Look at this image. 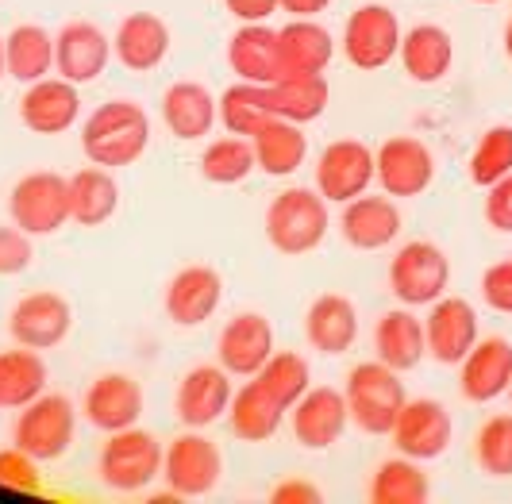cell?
Wrapping results in <instances>:
<instances>
[{
	"instance_id": "6da1fadb",
	"label": "cell",
	"mask_w": 512,
	"mask_h": 504,
	"mask_svg": "<svg viewBox=\"0 0 512 504\" xmlns=\"http://www.w3.org/2000/svg\"><path fill=\"white\" fill-rule=\"evenodd\" d=\"M151 147V116L135 101H104L81 127V151L89 162L124 170L135 166Z\"/></svg>"
},
{
	"instance_id": "7a4b0ae2",
	"label": "cell",
	"mask_w": 512,
	"mask_h": 504,
	"mask_svg": "<svg viewBox=\"0 0 512 504\" xmlns=\"http://www.w3.org/2000/svg\"><path fill=\"white\" fill-rule=\"evenodd\" d=\"M328 227H332V208L320 197V189L293 185L278 193L266 208V239L285 258L316 251L328 239Z\"/></svg>"
},
{
	"instance_id": "3957f363",
	"label": "cell",
	"mask_w": 512,
	"mask_h": 504,
	"mask_svg": "<svg viewBox=\"0 0 512 504\" xmlns=\"http://www.w3.org/2000/svg\"><path fill=\"white\" fill-rule=\"evenodd\" d=\"M343 397H347V408H351V424L366 431V435H389L405 401H409L401 374L393 366H385L382 358L359 362L347 374Z\"/></svg>"
},
{
	"instance_id": "277c9868",
	"label": "cell",
	"mask_w": 512,
	"mask_h": 504,
	"mask_svg": "<svg viewBox=\"0 0 512 504\" xmlns=\"http://www.w3.org/2000/svg\"><path fill=\"white\" fill-rule=\"evenodd\" d=\"M77 439V408L62 393H43L20 408L12 424V443L39 462H58L66 458Z\"/></svg>"
},
{
	"instance_id": "5b68a950",
	"label": "cell",
	"mask_w": 512,
	"mask_h": 504,
	"mask_svg": "<svg viewBox=\"0 0 512 504\" xmlns=\"http://www.w3.org/2000/svg\"><path fill=\"white\" fill-rule=\"evenodd\" d=\"M162 454H166V447L139 424L112 431L108 443L101 447V458H97V474L116 493H139L151 481L162 478Z\"/></svg>"
},
{
	"instance_id": "8992f818",
	"label": "cell",
	"mask_w": 512,
	"mask_h": 504,
	"mask_svg": "<svg viewBox=\"0 0 512 504\" xmlns=\"http://www.w3.org/2000/svg\"><path fill=\"white\" fill-rule=\"evenodd\" d=\"M451 285V258L428 239H409L389 258V293L409 308L436 304Z\"/></svg>"
},
{
	"instance_id": "52a82bcc",
	"label": "cell",
	"mask_w": 512,
	"mask_h": 504,
	"mask_svg": "<svg viewBox=\"0 0 512 504\" xmlns=\"http://www.w3.org/2000/svg\"><path fill=\"white\" fill-rule=\"evenodd\" d=\"M8 216L31 239L54 235L58 227L70 224V177L54 174V170L24 174L8 193Z\"/></svg>"
},
{
	"instance_id": "ba28073f",
	"label": "cell",
	"mask_w": 512,
	"mask_h": 504,
	"mask_svg": "<svg viewBox=\"0 0 512 504\" xmlns=\"http://www.w3.org/2000/svg\"><path fill=\"white\" fill-rule=\"evenodd\" d=\"M401 39H405V31H401V20L393 8L362 4L343 24V58L362 74H374L397 58Z\"/></svg>"
},
{
	"instance_id": "9c48e42d",
	"label": "cell",
	"mask_w": 512,
	"mask_h": 504,
	"mask_svg": "<svg viewBox=\"0 0 512 504\" xmlns=\"http://www.w3.org/2000/svg\"><path fill=\"white\" fill-rule=\"evenodd\" d=\"M220 474H224V454L208 435H201V428L181 431L174 443H166L162 481L170 485L174 497H205L220 485Z\"/></svg>"
},
{
	"instance_id": "30bf717a",
	"label": "cell",
	"mask_w": 512,
	"mask_h": 504,
	"mask_svg": "<svg viewBox=\"0 0 512 504\" xmlns=\"http://www.w3.org/2000/svg\"><path fill=\"white\" fill-rule=\"evenodd\" d=\"M378 181L374 151L359 139H335L316 158V189L328 204H347Z\"/></svg>"
},
{
	"instance_id": "8fae6325",
	"label": "cell",
	"mask_w": 512,
	"mask_h": 504,
	"mask_svg": "<svg viewBox=\"0 0 512 504\" xmlns=\"http://www.w3.org/2000/svg\"><path fill=\"white\" fill-rule=\"evenodd\" d=\"M389 439H393L397 454H409L416 462H436L455 439V420H451L447 404L432 401V397H416V401H405Z\"/></svg>"
},
{
	"instance_id": "7c38bea8",
	"label": "cell",
	"mask_w": 512,
	"mask_h": 504,
	"mask_svg": "<svg viewBox=\"0 0 512 504\" xmlns=\"http://www.w3.org/2000/svg\"><path fill=\"white\" fill-rule=\"evenodd\" d=\"M70 328H74V308L54 289H39V293L20 297L12 316H8L12 343L31 347V351H51L58 343H66Z\"/></svg>"
},
{
	"instance_id": "4fadbf2b",
	"label": "cell",
	"mask_w": 512,
	"mask_h": 504,
	"mask_svg": "<svg viewBox=\"0 0 512 504\" xmlns=\"http://www.w3.org/2000/svg\"><path fill=\"white\" fill-rule=\"evenodd\" d=\"M378 162V185L382 193L405 201V197H420L428 193V185L436 181V154L428 151L424 139L416 135H393L374 151Z\"/></svg>"
},
{
	"instance_id": "5bb4252c",
	"label": "cell",
	"mask_w": 512,
	"mask_h": 504,
	"mask_svg": "<svg viewBox=\"0 0 512 504\" xmlns=\"http://www.w3.org/2000/svg\"><path fill=\"white\" fill-rule=\"evenodd\" d=\"M351 424L347 397L332 385H308V393L289 408V431L305 451H328Z\"/></svg>"
},
{
	"instance_id": "9a60e30c",
	"label": "cell",
	"mask_w": 512,
	"mask_h": 504,
	"mask_svg": "<svg viewBox=\"0 0 512 504\" xmlns=\"http://www.w3.org/2000/svg\"><path fill=\"white\" fill-rule=\"evenodd\" d=\"M231 397H235V385L231 374L216 362L205 366H193L178 385V397H174V412L185 428H212L220 420H228Z\"/></svg>"
},
{
	"instance_id": "2e32d148",
	"label": "cell",
	"mask_w": 512,
	"mask_h": 504,
	"mask_svg": "<svg viewBox=\"0 0 512 504\" xmlns=\"http://www.w3.org/2000/svg\"><path fill=\"white\" fill-rule=\"evenodd\" d=\"M424 335H428V354L439 366H459L462 358L474 351V343L482 339L474 304L466 297H447L443 293L436 304H428Z\"/></svg>"
},
{
	"instance_id": "e0dca14e",
	"label": "cell",
	"mask_w": 512,
	"mask_h": 504,
	"mask_svg": "<svg viewBox=\"0 0 512 504\" xmlns=\"http://www.w3.org/2000/svg\"><path fill=\"white\" fill-rule=\"evenodd\" d=\"M220 301H224V278H220V270H212L205 262L181 266L162 297L170 324H178V328H201L205 320L216 316Z\"/></svg>"
},
{
	"instance_id": "ac0fdd59",
	"label": "cell",
	"mask_w": 512,
	"mask_h": 504,
	"mask_svg": "<svg viewBox=\"0 0 512 504\" xmlns=\"http://www.w3.org/2000/svg\"><path fill=\"white\" fill-rule=\"evenodd\" d=\"M270 354H274V324L262 312L231 316L216 339V362L231 378H255Z\"/></svg>"
},
{
	"instance_id": "d6986e66",
	"label": "cell",
	"mask_w": 512,
	"mask_h": 504,
	"mask_svg": "<svg viewBox=\"0 0 512 504\" xmlns=\"http://www.w3.org/2000/svg\"><path fill=\"white\" fill-rule=\"evenodd\" d=\"M81 85L66 81V77H43L24 85L20 97V120L27 131L35 135H66L70 127L81 120Z\"/></svg>"
},
{
	"instance_id": "ffe728a7",
	"label": "cell",
	"mask_w": 512,
	"mask_h": 504,
	"mask_svg": "<svg viewBox=\"0 0 512 504\" xmlns=\"http://www.w3.org/2000/svg\"><path fill=\"white\" fill-rule=\"evenodd\" d=\"M112 62V39L89 20H74L54 35V70L74 81V85H93Z\"/></svg>"
},
{
	"instance_id": "44dd1931",
	"label": "cell",
	"mask_w": 512,
	"mask_h": 504,
	"mask_svg": "<svg viewBox=\"0 0 512 504\" xmlns=\"http://www.w3.org/2000/svg\"><path fill=\"white\" fill-rule=\"evenodd\" d=\"M81 416L104 435L135 428L143 420V385L131 374H101L85 389Z\"/></svg>"
},
{
	"instance_id": "7402d4cb",
	"label": "cell",
	"mask_w": 512,
	"mask_h": 504,
	"mask_svg": "<svg viewBox=\"0 0 512 504\" xmlns=\"http://www.w3.org/2000/svg\"><path fill=\"white\" fill-rule=\"evenodd\" d=\"M512 385V343L505 335L478 339L474 351L459 362V389L470 404H489L505 397Z\"/></svg>"
},
{
	"instance_id": "603a6c76",
	"label": "cell",
	"mask_w": 512,
	"mask_h": 504,
	"mask_svg": "<svg viewBox=\"0 0 512 504\" xmlns=\"http://www.w3.org/2000/svg\"><path fill=\"white\" fill-rule=\"evenodd\" d=\"M162 124L181 143H201L220 124V97L201 81H174L162 93Z\"/></svg>"
},
{
	"instance_id": "cb8c5ba5",
	"label": "cell",
	"mask_w": 512,
	"mask_h": 504,
	"mask_svg": "<svg viewBox=\"0 0 512 504\" xmlns=\"http://www.w3.org/2000/svg\"><path fill=\"white\" fill-rule=\"evenodd\" d=\"M401 208L397 201L382 193V197H370L362 193L355 201L343 204V216H339V235L355 247V251H385L389 243H397L401 235Z\"/></svg>"
},
{
	"instance_id": "d4e9b609",
	"label": "cell",
	"mask_w": 512,
	"mask_h": 504,
	"mask_svg": "<svg viewBox=\"0 0 512 504\" xmlns=\"http://www.w3.org/2000/svg\"><path fill=\"white\" fill-rule=\"evenodd\" d=\"M170 54V27L154 12H131L112 35V58L131 74H151Z\"/></svg>"
},
{
	"instance_id": "484cf974",
	"label": "cell",
	"mask_w": 512,
	"mask_h": 504,
	"mask_svg": "<svg viewBox=\"0 0 512 504\" xmlns=\"http://www.w3.org/2000/svg\"><path fill=\"white\" fill-rule=\"evenodd\" d=\"M335 58L332 31L320 20L293 16L285 27H278V62L285 74H328Z\"/></svg>"
},
{
	"instance_id": "4316f807",
	"label": "cell",
	"mask_w": 512,
	"mask_h": 504,
	"mask_svg": "<svg viewBox=\"0 0 512 504\" xmlns=\"http://www.w3.org/2000/svg\"><path fill=\"white\" fill-rule=\"evenodd\" d=\"M305 339L320 354H347L359 339V308L343 293H324L308 304Z\"/></svg>"
},
{
	"instance_id": "83f0119b",
	"label": "cell",
	"mask_w": 512,
	"mask_h": 504,
	"mask_svg": "<svg viewBox=\"0 0 512 504\" xmlns=\"http://www.w3.org/2000/svg\"><path fill=\"white\" fill-rule=\"evenodd\" d=\"M285 420H289V408L270 389H262L258 378H247L243 389H235L228 408V424L235 439H243V443H266V439H274L282 431Z\"/></svg>"
},
{
	"instance_id": "f1b7e54d",
	"label": "cell",
	"mask_w": 512,
	"mask_h": 504,
	"mask_svg": "<svg viewBox=\"0 0 512 504\" xmlns=\"http://www.w3.org/2000/svg\"><path fill=\"white\" fill-rule=\"evenodd\" d=\"M401 66L416 85H439L455 66V39L439 24H416L401 39Z\"/></svg>"
},
{
	"instance_id": "f546056e",
	"label": "cell",
	"mask_w": 512,
	"mask_h": 504,
	"mask_svg": "<svg viewBox=\"0 0 512 504\" xmlns=\"http://www.w3.org/2000/svg\"><path fill=\"white\" fill-rule=\"evenodd\" d=\"M374 351L385 366H393L397 374H409L424 362L428 354V335H424V320L412 312L409 304L389 308L378 328H374Z\"/></svg>"
},
{
	"instance_id": "4dcf8cb0",
	"label": "cell",
	"mask_w": 512,
	"mask_h": 504,
	"mask_svg": "<svg viewBox=\"0 0 512 504\" xmlns=\"http://www.w3.org/2000/svg\"><path fill=\"white\" fill-rule=\"evenodd\" d=\"M228 66L239 81L274 85L282 77L278 31L270 24H239V31L228 39Z\"/></svg>"
},
{
	"instance_id": "1f68e13d",
	"label": "cell",
	"mask_w": 512,
	"mask_h": 504,
	"mask_svg": "<svg viewBox=\"0 0 512 504\" xmlns=\"http://www.w3.org/2000/svg\"><path fill=\"white\" fill-rule=\"evenodd\" d=\"M255 147V162L266 177H289L305 166L308 158V135L305 124H293L282 116H270L266 124L251 135Z\"/></svg>"
},
{
	"instance_id": "d6a6232c",
	"label": "cell",
	"mask_w": 512,
	"mask_h": 504,
	"mask_svg": "<svg viewBox=\"0 0 512 504\" xmlns=\"http://www.w3.org/2000/svg\"><path fill=\"white\" fill-rule=\"evenodd\" d=\"M120 208V185L108 166L89 162L70 177V220L81 227H101Z\"/></svg>"
},
{
	"instance_id": "836d02e7",
	"label": "cell",
	"mask_w": 512,
	"mask_h": 504,
	"mask_svg": "<svg viewBox=\"0 0 512 504\" xmlns=\"http://www.w3.org/2000/svg\"><path fill=\"white\" fill-rule=\"evenodd\" d=\"M266 89H270V112L293 124L320 120L332 101V85L324 74H285Z\"/></svg>"
},
{
	"instance_id": "e575fe53",
	"label": "cell",
	"mask_w": 512,
	"mask_h": 504,
	"mask_svg": "<svg viewBox=\"0 0 512 504\" xmlns=\"http://www.w3.org/2000/svg\"><path fill=\"white\" fill-rule=\"evenodd\" d=\"M4 66L8 77L31 85L54 74V35L39 24H20L4 35Z\"/></svg>"
},
{
	"instance_id": "d590c367",
	"label": "cell",
	"mask_w": 512,
	"mask_h": 504,
	"mask_svg": "<svg viewBox=\"0 0 512 504\" xmlns=\"http://www.w3.org/2000/svg\"><path fill=\"white\" fill-rule=\"evenodd\" d=\"M428 497H432V481L409 454L385 458L370 478V504H424Z\"/></svg>"
},
{
	"instance_id": "8d00e7d4",
	"label": "cell",
	"mask_w": 512,
	"mask_h": 504,
	"mask_svg": "<svg viewBox=\"0 0 512 504\" xmlns=\"http://www.w3.org/2000/svg\"><path fill=\"white\" fill-rule=\"evenodd\" d=\"M47 393V362L43 354L20 347L0 354V408H24Z\"/></svg>"
},
{
	"instance_id": "74e56055",
	"label": "cell",
	"mask_w": 512,
	"mask_h": 504,
	"mask_svg": "<svg viewBox=\"0 0 512 504\" xmlns=\"http://www.w3.org/2000/svg\"><path fill=\"white\" fill-rule=\"evenodd\" d=\"M258 170L251 135H224L201 151V177L208 185H239Z\"/></svg>"
},
{
	"instance_id": "f35d334b",
	"label": "cell",
	"mask_w": 512,
	"mask_h": 504,
	"mask_svg": "<svg viewBox=\"0 0 512 504\" xmlns=\"http://www.w3.org/2000/svg\"><path fill=\"white\" fill-rule=\"evenodd\" d=\"M270 116L274 112H270V89L266 85L235 81L220 93V124L228 127L231 135H255Z\"/></svg>"
},
{
	"instance_id": "ab89813d",
	"label": "cell",
	"mask_w": 512,
	"mask_h": 504,
	"mask_svg": "<svg viewBox=\"0 0 512 504\" xmlns=\"http://www.w3.org/2000/svg\"><path fill=\"white\" fill-rule=\"evenodd\" d=\"M466 174L478 189H489L493 181H501L505 174H512V127L497 124L482 131L478 147L470 151V162H466Z\"/></svg>"
},
{
	"instance_id": "60d3db41",
	"label": "cell",
	"mask_w": 512,
	"mask_h": 504,
	"mask_svg": "<svg viewBox=\"0 0 512 504\" xmlns=\"http://www.w3.org/2000/svg\"><path fill=\"white\" fill-rule=\"evenodd\" d=\"M255 378L262 381V389H270L285 408H293V404L308 393V385H312V370H308L305 354L274 351L270 358H266V366L258 370Z\"/></svg>"
},
{
	"instance_id": "b9f144b4",
	"label": "cell",
	"mask_w": 512,
	"mask_h": 504,
	"mask_svg": "<svg viewBox=\"0 0 512 504\" xmlns=\"http://www.w3.org/2000/svg\"><path fill=\"white\" fill-rule=\"evenodd\" d=\"M474 462L489 478H512V412L489 416L474 435Z\"/></svg>"
},
{
	"instance_id": "7bdbcfd3",
	"label": "cell",
	"mask_w": 512,
	"mask_h": 504,
	"mask_svg": "<svg viewBox=\"0 0 512 504\" xmlns=\"http://www.w3.org/2000/svg\"><path fill=\"white\" fill-rule=\"evenodd\" d=\"M39 458H31L20 447H8L0 451V489H12V493H39L43 489V474H39Z\"/></svg>"
},
{
	"instance_id": "ee69618b",
	"label": "cell",
	"mask_w": 512,
	"mask_h": 504,
	"mask_svg": "<svg viewBox=\"0 0 512 504\" xmlns=\"http://www.w3.org/2000/svg\"><path fill=\"white\" fill-rule=\"evenodd\" d=\"M35 258V247H31V235L16 224H0V278H16L24 274Z\"/></svg>"
},
{
	"instance_id": "f6af8a7d",
	"label": "cell",
	"mask_w": 512,
	"mask_h": 504,
	"mask_svg": "<svg viewBox=\"0 0 512 504\" xmlns=\"http://www.w3.org/2000/svg\"><path fill=\"white\" fill-rule=\"evenodd\" d=\"M482 301H486L493 312L512 316V258L493 262L486 274H482Z\"/></svg>"
},
{
	"instance_id": "bcb514c9",
	"label": "cell",
	"mask_w": 512,
	"mask_h": 504,
	"mask_svg": "<svg viewBox=\"0 0 512 504\" xmlns=\"http://www.w3.org/2000/svg\"><path fill=\"white\" fill-rule=\"evenodd\" d=\"M486 224L501 235H512V174L486 189Z\"/></svg>"
},
{
	"instance_id": "7dc6e473",
	"label": "cell",
	"mask_w": 512,
	"mask_h": 504,
	"mask_svg": "<svg viewBox=\"0 0 512 504\" xmlns=\"http://www.w3.org/2000/svg\"><path fill=\"white\" fill-rule=\"evenodd\" d=\"M270 501H274V504H320L324 497H320V489H316L312 481L285 478V481H278V485L270 489Z\"/></svg>"
},
{
	"instance_id": "c3c4849f",
	"label": "cell",
	"mask_w": 512,
	"mask_h": 504,
	"mask_svg": "<svg viewBox=\"0 0 512 504\" xmlns=\"http://www.w3.org/2000/svg\"><path fill=\"white\" fill-rule=\"evenodd\" d=\"M224 8L239 24H266L282 8V0H224Z\"/></svg>"
},
{
	"instance_id": "681fc988",
	"label": "cell",
	"mask_w": 512,
	"mask_h": 504,
	"mask_svg": "<svg viewBox=\"0 0 512 504\" xmlns=\"http://www.w3.org/2000/svg\"><path fill=\"white\" fill-rule=\"evenodd\" d=\"M328 8H332V0H282V12H289V16H308V20H316Z\"/></svg>"
},
{
	"instance_id": "f907efd6",
	"label": "cell",
	"mask_w": 512,
	"mask_h": 504,
	"mask_svg": "<svg viewBox=\"0 0 512 504\" xmlns=\"http://www.w3.org/2000/svg\"><path fill=\"white\" fill-rule=\"evenodd\" d=\"M505 54H509V62H512V20H509V27H505Z\"/></svg>"
},
{
	"instance_id": "816d5d0a",
	"label": "cell",
	"mask_w": 512,
	"mask_h": 504,
	"mask_svg": "<svg viewBox=\"0 0 512 504\" xmlns=\"http://www.w3.org/2000/svg\"><path fill=\"white\" fill-rule=\"evenodd\" d=\"M8 77V66H4V35H0V81Z\"/></svg>"
},
{
	"instance_id": "f5cc1de1",
	"label": "cell",
	"mask_w": 512,
	"mask_h": 504,
	"mask_svg": "<svg viewBox=\"0 0 512 504\" xmlns=\"http://www.w3.org/2000/svg\"><path fill=\"white\" fill-rule=\"evenodd\" d=\"M474 4H501V0H474Z\"/></svg>"
},
{
	"instance_id": "db71d44e",
	"label": "cell",
	"mask_w": 512,
	"mask_h": 504,
	"mask_svg": "<svg viewBox=\"0 0 512 504\" xmlns=\"http://www.w3.org/2000/svg\"><path fill=\"white\" fill-rule=\"evenodd\" d=\"M509 401H512V385H509Z\"/></svg>"
}]
</instances>
